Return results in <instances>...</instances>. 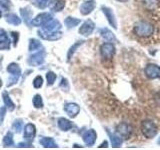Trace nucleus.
Masks as SVG:
<instances>
[{"label":"nucleus","mask_w":160,"mask_h":150,"mask_svg":"<svg viewBox=\"0 0 160 150\" xmlns=\"http://www.w3.org/2000/svg\"><path fill=\"white\" fill-rule=\"evenodd\" d=\"M61 29V24L57 20L51 19L47 23L43 25L42 29H40L38 33L39 36L46 40H57L61 37V32L59 30Z\"/></svg>","instance_id":"f257e3e1"},{"label":"nucleus","mask_w":160,"mask_h":150,"mask_svg":"<svg viewBox=\"0 0 160 150\" xmlns=\"http://www.w3.org/2000/svg\"><path fill=\"white\" fill-rule=\"evenodd\" d=\"M133 32L138 37H149L154 33V26L147 21H138L134 24Z\"/></svg>","instance_id":"f03ea898"},{"label":"nucleus","mask_w":160,"mask_h":150,"mask_svg":"<svg viewBox=\"0 0 160 150\" xmlns=\"http://www.w3.org/2000/svg\"><path fill=\"white\" fill-rule=\"evenodd\" d=\"M141 131L146 138H153L157 134V126L152 120H143L141 122Z\"/></svg>","instance_id":"7ed1b4c3"},{"label":"nucleus","mask_w":160,"mask_h":150,"mask_svg":"<svg viewBox=\"0 0 160 150\" xmlns=\"http://www.w3.org/2000/svg\"><path fill=\"white\" fill-rule=\"evenodd\" d=\"M100 54H101L102 58L109 60L113 57V55L115 54V46L113 43L106 42L103 43L101 46H100Z\"/></svg>","instance_id":"20e7f679"},{"label":"nucleus","mask_w":160,"mask_h":150,"mask_svg":"<svg viewBox=\"0 0 160 150\" xmlns=\"http://www.w3.org/2000/svg\"><path fill=\"white\" fill-rule=\"evenodd\" d=\"M132 131L133 129L128 123L121 122L116 126V133H118L119 136L124 139H129L132 134Z\"/></svg>","instance_id":"39448f33"},{"label":"nucleus","mask_w":160,"mask_h":150,"mask_svg":"<svg viewBox=\"0 0 160 150\" xmlns=\"http://www.w3.org/2000/svg\"><path fill=\"white\" fill-rule=\"evenodd\" d=\"M7 71L10 74H12V78L9 79L8 83V86H10V85H13L18 81V78L20 77V74H21V69L18 66V64L11 63L7 66Z\"/></svg>","instance_id":"423d86ee"},{"label":"nucleus","mask_w":160,"mask_h":150,"mask_svg":"<svg viewBox=\"0 0 160 150\" xmlns=\"http://www.w3.org/2000/svg\"><path fill=\"white\" fill-rule=\"evenodd\" d=\"M144 73L149 79H158L160 78V66L156 64H147Z\"/></svg>","instance_id":"0eeeda50"},{"label":"nucleus","mask_w":160,"mask_h":150,"mask_svg":"<svg viewBox=\"0 0 160 150\" xmlns=\"http://www.w3.org/2000/svg\"><path fill=\"white\" fill-rule=\"evenodd\" d=\"M94 29H95V23L92 21V20L88 19L85 22H83V24L80 26L79 33L83 35V36H89L90 34H92Z\"/></svg>","instance_id":"6e6552de"},{"label":"nucleus","mask_w":160,"mask_h":150,"mask_svg":"<svg viewBox=\"0 0 160 150\" xmlns=\"http://www.w3.org/2000/svg\"><path fill=\"white\" fill-rule=\"evenodd\" d=\"M101 9H102V12L104 13L110 26L114 29H117V21H116V18H115V15L112 11V9L109 7H106V6H102Z\"/></svg>","instance_id":"1a4fd4ad"},{"label":"nucleus","mask_w":160,"mask_h":150,"mask_svg":"<svg viewBox=\"0 0 160 150\" xmlns=\"http://www.w3.org/2000/svg\"><path fill=\"white\" fill-rule=\"evenodd\" d=\"M51 19H52V15L50 13H41L37 15V16L32 20V25H34V26H41L42 25L43 26L45 23H47Z\"/></svg>","instance_id":"9d476101"},{"label":"nucleus","mask_w":160,"mask_h":150,"mask_svg":"<svg viewBox=\"0 0 160 150\" xmlns=\"http://www.w3.org/2000/svg\"><path fill=\"white\" fill-rule=\"evenodd\" d=\"M95 6H96L95 0H86L80 6V12L82 15H88L95 9Z\"/></svg>","instance_id":"9b49d317"},{"label":"nucleus","mask_w":160,"mask_h":150,"mask_svg":"<svg viewBox=\"0 0 160 150\" xmlns=\"http://www.w3.org/2000/svg\"><path fill=\"white\" fill-rule=\"evenodd\" d=\"M64 110H65V112L68 114L69 117L74 118L75 116H77V114L79 113L80 107H79L78 104L71 102V103H66V104H65Z\"/></svg>","instance_id":"f8f14e48"},{"label":"nucleus","mask_w":160,"mask_h":150,"mask_svg":"<svg viewBox=\"0 0 160 150\" xmlns=\"http://www.w3.org/2000/svg\"><path fill=\"white\" fill-rule=\"evenodd\" d=\"M97 138V134L93 129H90L83 134V141L87 146H92Z\"/></svg>","instance_id":"ddd939ff"},{"label":"nucleus","mask_w":160,"mask_h":150,"mask_svg":"<svg viewBox=\"0 0 160 150\" xmlns=\"http://www.w3.org/2000/svg\"><path fill=\"white\" fill-rule=\"evenodd\" d=\"M35 134H36V128L32 123L26 124V126L24 128V138L26 141L31 142L34 139Z\"/></svg>","instance_id":"4468645a"},{"label":"nucleus","mask_w":160,"mask_h":150,"mask_svg":"<svg viewBox=\"0 0 160 150\" xmlns=\"http://www.w3.org/2000/svg\"><path fill=\"white\" fill-rule=\"evenodd\" d=\"M100 35H101L102 38L107 42L115 43L117 41V39H116V37H115V35L113 34V32L110 31L108 28H102L101 30H100Z\"/></svg>","instance_id":"2eb2a0df"},{"label":"nucleus","mask_w":160,"mask_h":150,"mask_svg":"<svg viewBox=\"0 0 160 150\" xmlns=\"http://www.w3.org/2000/svg\"><path fill=\"white\" fill-rule=\"evenodd\" d=\"M44 56H45L44 51H39L37 53H35L34 55H32V56L29 58V64L35 65V66L40 65L44 61Z\"/></svg>","instance_id":"dca6fc26"},{"label":"nucleus","mask_w":160,"mask_h":150,"mask_svg":"<svg viewBox=\"0 0 160 150\" xmlns=\"http://www.w3.org/2000/svg\"><path fill=\"white\" fill-rule=\"evenodd\" d=\"M10 47V40L6 32L3 29H0V50L8 49Z\"/></svg>","instance_id":"f3484780"},{"label":"nucleus","mask_w":160,"mask_h":150,"mask_svg":"<svg viewBox=\"0 0 160 150\" xmlns=\"http://www.w3.org/2000/svg\"><path fill=\"white\" fill-rule=\"evenodd\" d=\"M57 124H58L59 129L62 130V131H68V130H70V129L73 127L72 122L69 121V120L66 119V118H63V117L58 119Z\"/></svg>","instance_id":"a211bd4d"},{"label":"nucleus","mask_w":160,"mask_h":150,"mask_svg":"<svg viewBox=\"0 0 160 150\" xmlns=\"http://www.w3.org/2000/svg\"><path fill=\"white\" fill-rule=\"evenodd\" d=\"M107 133L109 135L110 138V142H111V145L113 147H120L122 145V138L119 136V135L116 134H112L111 132H109L107 130Z\"/></svg>","instance_id":"6ab92c4d"},{"label":"nucleus","mask_w":160,"mask_h":150,"mask_svg":"<svg viewBox=\"0 0 160 150\" xmlns=\"http://www.w3.org/2000/svg\"><path fill=\"white\" fill-rule=\"evenodd\" d=\"M39 142L42 146L46 147V148H56V147H58L57 144L55 143V141L53 140V138H50V137H43L42 139H40Z\"/></svg>","instance_id":"aec40b11"},{"label":"nucleus","mask_w":160,"mask_h":150,"mask_svg":"<svg viewBox=\"0 0 160 150\" xmlns=\"http://www.w3.org/2000/svg\"><path fill=\"white\" fill-rule=\"evenodd\" d=\"M2 97H3V101H4V103H5V106H7V108L10 110V111H12V110H14L15 105H14V103H13L12 100L10 99L8 93H7V92H3Z\"/></svg>","instance_id":"412c9836"},{"label":"nucleus","mask_w":160,"mask_h":150,"mask_svg":"<svg viewBox=\"0 0 160 150\" xmlns=\"http://www.w3.org/2000/svg\"><path fill=\"white\" fill-rule=\"evenodd\" d=\"M65 25L67 26V28H73L75 26H77V25L80 23V19H77V18H73V17H67L65 19L64 21Z\"/></svg>","instance_id":"4be33fe9"},{"label":"nucleus","mask_w":160,"mask_h":150,"mask_svg":"<svg viewBox=\"0 0 160 150\" xmlns=\"http://www.w3.org/2000/svg\"><path fill=\"white\" fill-rule=\"evenodd\" d=\"M6 21L12 25H19L21 23V19L15 14H8L6 16Z\"/></svg>","instance_id":"5701e85b"},{"label":"nucleus","mask_w":160,"mask_h":150,"mask_svg":"<svg viewBox=\"0 0 160 150\" xmlns=\"http://www.w3.org/2000/svg\"><path fill=\"white\" fill-rule=\"evenodd\" d=\"M142 4L148 9H154L158 6L159 0H141Z\"/></svg>","instance_id":"b1692460"},{"label":"nucleus","mask_w":160,"mask_h":150,"mask_svg":"<svg viewBox=\"0 0 160 150\" xmlns=\"http://www.w3.org/2000/svg\"><path fill=\"white\" fill-rule=\"evenodd\" d=\"M20 13H21L22 17L24 18V21L29 25V20H30V18H31V14H32L31 10H30L28 7L22 8L21 10H20Z\"/></svg>","instance_id":"393cba45"},{"label":"nucleus","mask_w":160,"mask_h":150,"mask_svg":"<svg viewBox=\"0 0 160 150\" xmlns=\"http://www.w3.org/2000/svg\"><path fill=\"white\" fill-rule=\"evenodd\" d=\"M14 144L13 142V136H12V133L11 132H8L6 134V136L3 138V145L5 147H9V146H12Z\"/></svg>","instance_id":"a878e982"},{"label":"nucleus","mask_w":160,"mask_h":150,"mask_svg":"<svg viewBox=\"0 0 160 150\" xmlns=\"http://www.w3.org/2000/svg\"><path fill=\"white\" fill-rule=\"evenodd\" d=\"M83 42H84V41H78L77 43H75L74 45H72V46L70 47L69 51H68V53H67V60H68V61H69L70 59H71L72 55L74 54L75 51H76V49L80 46V45H82V44H83Z\"/></svg>","instance_id":"bb28decb"},{"label":"nucleus","mask_w":160,"mask_h":150,"mask_svg":"<svg viewBox=\"0 0 160 150\" xmlns=\"http://www.w3.org/2000/svg\"><path fill=\"white\" fill-rule=\"evenodd\" d=\"M41 47V43H40L37 39H31L29 42V51H34L38 48Z\"/></svg>","instance_id":"cd10ccee"},{"label":"nucleus","mask_w":160,"mask_h":150,"mask_svg":"<svg viewBox=\"0 0 160 150\" xmlns=\"http://www.w3.org/2000/svg\"><path fill=\"white\" fill-rule=\"evenodd\" d=\"M32 102H33V105L36 108H41L43 106V101H42V98L41 96H40L39 94H36L35 96L33 97V100H32Z\"/></svg>","instance_id":"c85d7f7f"},{"label":"nucleus","mask_w":160,"mask_h":150,"mask_svg":"<svg viewBox=\"0 0 160 150\" xmlns=\"http://www.w3.org/2000/svg\"><path fill=\"white\" fill-rule=\"evenodd\" d=\"M65 7V1L64 0H57L56 2H55L54 6H53V10L54 11H61V10H63V8Z\"/></svg>","instance_id":"c756f323"},{"label":"nucleus","mask_w":160,"mask_h":150,"mask_svg":"<svg viewBox=\"0 0 160 150\" xmlns=\"http://www.w3.org/2000/svg\"><path fill=\"white\" fill-rule=\"evenodd\" d=\"M49 0H34V4L40 9H44L47 7Z\"/></svg>","instance_id":"7c9ffc66"},{"label":"nucleus","mask_w":160,"mask_h":150,"mask_svg":"<svg viewBox=\"0 0 160 150\" xmlns=\"http://www.w3.org/2000/svg\"><path fill=\"white\" fill-rule=\"evenodd\" d=\"M22 125H23V123H22V120H16L14 123H13V126H12V129L14 130L15 132H20L22 130Z\"/></svg>","instance_id":"2f4dec72"},{"label":"nucleus","mask_w":160,"mask_h":150,"mask_svg":"<svg viewBox=\"0 0 160 150\" xmlns=\"http://www.w3.org/2000/svg\"><path fill=\"white\" fill-rule=\"evenodd\" d=\"M46 78H47V82L49 85H52L55 80H56V74H55L54 72L52 71H49L47 74H46Z\"/></svg>","instance_id":"473e14b6"},{"label":"nucleus","mask_w":160,"mask_h":150,"mask_svg":"<svg viewBox=\"0 0 160 150\" xmlns=\"http://www.w3.org/2000/svg\"><path fill=\"white\" fill-rule=\"evenodd\" d=\"M42 84H43V78L41 76H37L36 78L34 79V81H33V86L35 88H40L42 86Z\"/></svg>","instance_id":"72a5a7b5"},{"label":"nucleus","mask_w":160,"mask_h":150,"mask_svg":"<svg viewBox=\"0 0 160 150\" xmlns=\"http://www.w3.org/2000/svg\"><path fill=\"white\" fill-rule=\"evenodd\" d=\"M11 37H13V43H14V45H16L17 42H18L19 34L17 32H11Z\"/></svg>","instance_id":"f704fd0d"},{"label":"nucleus","mask_w":160,"mask_h":150,"mask_svg":"<svg viewBox=\"0 0 160 150\" xmlns=\"http://www.w3.org/2000/svg\"><path fill=\"white\" fill-rule=\"evenodd\" d=\"M60 87L64 88L65 90L68 89V83H67V80H66V79H64V78H62V79H61V83H60Z\"/></svg>","instance_id":"c9c22d12"},{"label":"nucleus","mask_w":160,"mask_h":150,"mask_svg":"<svg viewBox=\"0 0 160 150\" xmlns=\"http://www.w3.org/2000/svg\"><path fill=\"white\" fill-rule=\"evenodd\" d=\"M5 111H6V108L2 107L0 109V123L3 121V118H4V115H5Z\"/></svg>","instance_id":"e433bc0d"},{"label":"nucleus","mask_w":160,"mask_h":150,"mask_svg":"<svg viewBox=\"0 0 160 150\" xmlns=\"http://www.w3.org/2000/svg\"><path fill=\"white\" fill-rule=\"evenodd\" d=\"M0 5H2L4 8H8V6H9V0H0Z\"/></svg>","instance_id":"4c0bfd02"},{"label":"nucleus","mask_w":160,"mask_h":150,"mask_svg":"<svg viewBox=\"0 0 160 150\" xmlns=\"http://www.w3.org/2000/svg\"><path fill=\"white\" fill-rule=\"evenodd\" d=\"M18 147H31V144H27V143H19Z\"/></svg>","instance_id":"58836bf2"},{"label":"nucleus","mask_w":160,"mask_h":150,"mask_svg":"<svg viewBox=\"0 0 160 150\" xmlns=\"http://www.w3.org/2000/svg\"><path fill=\"white\" fill-rule=\"evenodd\" d=\"M107 144H108V143H107V141H104L101 145H100L99 147H107Z\"/></svg>","instance_id":"ea45409f"},{"label":"nucleus","mask_w":160,"mask_h":150,"mask_svg":"<svg viewBox=\"0 0 160 150\" xmlns=\"http://www.w3.org/2000/svg\"><path fill=\"white\" fill-rule=\"evenodd\" d=\"M117 1H119V2H127L128 0H117Z\"/></svg>","instance_id":"a19ab883"},{"label":"nucleus","mask_w":160,"mask_h":150,"mask_svg":"<svg viewBox=\"0 0 160 150\" xmlns=\"http://www.w3.org/2000/svg\"><path fill=\"white\" fill-rule=\"evenodd\" d=\"M2 86V81H1V78H0V87Z\"/></svg>","instance_id":"79ce46f5"},{"label":"nucleus","mask_w":160,"mask_h":150,"mask_svg":"<svg viewBox=\"0 0 160 150\" xmlns=\"http://www.w3.org/2000/svg\"><path fill=\"white\" fill-rule=\"evenodd\" d=\"M157 143L160 145V137H159V138H158V140H157Z\"/></svg>","instance_id":"37998d69"},{"label":"nucleus","mask_w":160,"mask_h":150,"mask_svg":"<svg viewBox=\"0 0 160 150\" xmlns=\"http://www.w3.org/2000/svg\"><path fill=\"white\" fill-rule=\"evenodd\" d=\"M1 16H2V11L0 10V18H1Z\"/></svg>","instance_id":"c03bdc74"}]
</instances>
